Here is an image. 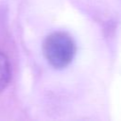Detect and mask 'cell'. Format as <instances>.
I'll list each match as a JSON object with an SVG mask.
<instances>
[{"label":"cell","mask_w":121,"mask_h":121,"mask_svg":"<svg viewBox=\"0 0 121 121\" xmlns=\"http://www.w3.org/2000/svg\"><path fill=\"white\" fill-rule=\"evenodd\" d=\"M43 51L52 67L62 69L72 62L76 55V43L68 33L56 31L45 38Z\"/></svg>","instance_id":"obj_1"},{"label":"cell","mask_w":121,"mask_h":121,"mask_svg":"<svg viewBox=\"0 0 121 121\" xmlns=\"http://www.w3.org/2000/svg\"><path fill=\"white\" fill-rule=\"evenodd\" d=\"M11 77L10 64L8 58L0 52V92L9 84Z\"/></svg>","instance_id":"obj_2"}]
</instances>
